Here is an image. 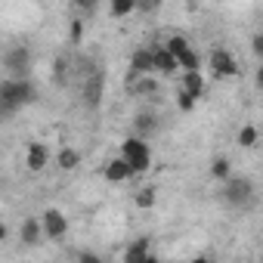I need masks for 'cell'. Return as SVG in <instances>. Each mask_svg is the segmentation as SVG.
<instances>
[{"label": "cell", "mask_w": 263, "mask_h": 263, "mask_svg": "<svg viewBox=\"0 0 263 263\" xmlns=\"http://www.w3.org/2000/svg\"><path fill=\"white\" fill-rule=\"evenodd\" d=\"M37 99V87L28 81V78H7V81H0V118H7V115H16L19 108L31 105Z\"/></svg>", "instance_id": "obj_1"}, {"label": "cell", "mask_w": 263, "mask_h": 263, "mask_svg": "<svg viewBox=\"0 0 263 263\" xmlns=\"http://www.w3.org/2000/svg\"><path fill=\"white\" fill-rule=\"evenodd\" d=\"M121 161L130 167V174H146L149 167H152V149H149V143L146 140H140V137H130V140H124L121 143Z\"/></svg>", "instance_id": "obj_2"}, {"label": "cell", "mask_w": 263, "mask_h": 263, "mask_svg": "<svg viewBox=\"0 0 263 263\" xmlns=\"http://www.w3.org/2000/svg\"><path fill=\"white\" fill-rule=\"evenodd\" d=\"M164 50L174 56L177 68H183V71H198V56H195L192 44H189L183 34H171V37L164 41Z\"/></svg>", "instance_id": "obj_3"}, {"label": "cell", "mask_w": 263, "mask_h": 263, "mask_svg": "<svg viewBox=\"0 0 263 263\" xmlns=\"http://www.w3.org/2000/svg\"><path fill=\"white\" fill-rule=\"evenodd\" d=\"M223 198H226V204H232V208H245V204L254 201V183H251L248 177H229V180L223 183Z\"/></svg>", "instance_id": "obj_4"}, {"label": "cell", "mask_w": 263, "mask_h": 263, "mask_svg": "<svg viewBox=\"0 0 263 263\" xmlns=\"http://www.w3.org/2000/svg\"><path fill=\"white\" fill-rule=\"evenodd\" d=\"M37 220H41L44 235H47V238H53V241H59V238H65V235H68V217H65L59 208H47Z\"/></svg>", "instance_id": "obj_5"}, {"label": "cell", "mask_w": 263, "mask_h": 263, "mask_svg": "<svg viewBox=\"0 0 263 263\" xmlns=\"http://www.w3.org/2000/svg\"><path fill=\"white\" fill-rule=\"evenodd\" d=\"M211 71H214V78L229 81V78H235V74H238V62L232 59V53H229V50L217 47V50H211Z\"/></svg>", "instance_id": "obj_6"}, {"label": "cell", "mask_w": 263, "mask_h": 263, "mask_svg": "<svg viewBox=\"0 0 263 263\" xmlns=\"http://www.w3.org/2000/svg\"><path fill=\"white\" fill-rule=\"evenodd\" d=\"M4 65H7V71H10V78H28V71H31V53L25 50V47H13L7 56H4Z\"/></svg>", "instance_id": "obj_7"}, {"label": "cell", "mask_w": 263, "mask_h": 263, "mask_svg": "<svg viewBox=\"0 0 263 263\" xmlns=\"http://www.w3.org/2000/svg\"><path fill=\"white\" fill-rule=\"evenodd\" d=\"M47 164H50V149H47L44 143H31V146H28V155H25V167H28L31 174H41Z\"/></svg>", "instance_id": "obj_8"}, {"label": "cell", "mask_w": 263, "mask_h": 263, "mask_svg": "<svg viewBox=\"0 0 263 263\" xmlns=\"http://www.w3.org/2000/svg\"><path fill=\"white\" fill-rule=\"evenodd\" d=\"M174 71H180L177 62H174V56L164 47H155L152 50V74H174Z\"/></svg>", "instance_id": "obj_9"}, {"label": "cell", "mask_w": 263, "mask_h": 263, "mask_svg": "<svg viewBox=\"0 0 263 263\" xmlns=\"http://www.w3.org/2000/svg\"><path fill=\"white\" fill-rule=\"evenodd\" d=\"M19 238H22V245H28V248L41 245V238H44L41 220H37V217H28V220H22V226H19Z\"/></svg>", "instance_id": "obj_10"}, {"label": "cell", "mask_w": 263, "mask_h": 263, "mask_svg": "<svg viewBox=\"0 0 263 263\" xmlns=\"http://www.w3.org/2000/svg\"><path fill=\"white\" fill-rule=\"evenodd\" d=\"M143 74H152V50H137L130 56V81Z\"/></svg>", "instance_id": "obj_11"}, {"label": "cell", "mask_w": 263, "mask_h": 263, "mask_svg": "<svg viewBox=\"0 0 263 263\" xmlns=\"http://www.w3.org/2000/svg\"><path fill=\"white\" fill-rule=\"evenodd\" d=\"M124 263H155V257L149 254V241L146 238L134 241L127 248V254H124Z\"/></svg>", "instance_id": "obj_12"}, {"label": "cell", "mask_w": 263, "mask_h": 263, "mask_svg": "<svg viewBox=\"0 0 263 263\" xmlns=\"http://www.w3.org/2000/svg\"><path fill=\"white\" fill-rule=\"evenodd\" d=\"M102 177L108 180V183H127L130 177H134V174H130V167L121 161V158H111L108 164H105V171H102Z\"/></svg>", "instance_id": "obj_13"}, {"label": "cell", "mask_w": 263, "mask_h": 263, "mask_svg": "<svg viewBox=\"0 0 263 263\" xmlns=\"http://www.w3.org/2000/svg\"><path fill=\"white\" fill-rule=\"evenodd\" d=\"M127 87H130V93H134V96H140V99H143V96H155V93H158V81H155L152 74L134 78V81L127 84Z\"/></svg>", "instance_id": "obj_14"}, {"label": "cell", "mask_w": 263, "mask_h": 263, "mask_svg": "<svg viewBox=\"0 0 263 263\" xmlns=\"http://www.w3.org/2000/svg\"><path fill=\"white\" fill-rule=\"evenodd\" d=\"M183 93H186L189 99H201V93H204V78H201V71H186V74H183Z\"/></svg>", "instance_id": "obj_15"}, {"label": "cell", "mask_w": 263, "mask_h": 263, "mask_svg": "<svg viewBox=\"0 0 263 263\" xmlns=\"http://www.w3.org/2000/svg\"><path fill=\"white\" fill-rule=\"evenodd\" d=\"M134 124H137V130H140V140H146L152 130L158 127V118H155L152 111H140V115L134 118Z\"/></svg>", "instance_id": "obj_16"}, {"label": "cell", "mask_w": 263, "mask_h": 263, "mask_svg": "<svg viewBox=\"0 0 263 263\" xmlns=\"http://www.w3.org/2000/svg\"><path fill=\"white\" fill-rule=\"evenodd\" d=\"M56 164H59L62 171H74V167L81 164V155H78V149H71V146L59 149V155H56Z\"/></svg>", "instance_id": "obj_17"}, {"label": "cell", "mask_w": 263, "mask_h": 263, "mask_svg": "<svg viewBox=\"0 0 263 263\" xmlns=\"http://www.w3.org/2000/svg\"><path fill=\"white\" fill-rule=\"evenodd\" d=\"M257 140H260V130H257L254 124H245V127L238 130V149H254Z\"/></svg>", "instance_id": "obj_18"}, {"label": "cell", "mask_w": 263, "mask_h": 263, "mask_svg": "<svg viewBox=\"0 0 263 263\" xmlns=\"http://www.w3.org/2000/svg\"><path fill=\"white\" fill-rule=\"evenodd\" d=\"M211 177L220 180V183H226V180L232 177V164H229V158H214V161H211Z\"/></svg>", "instance_id": "obj_19"}, {"label": "cell", "mask_w": 263, "mask_h": 263, "mask_svg": "<svg viewBox=\"0 0 263 263\" xmlns=\"http://www.w3.org/2000/svg\"><path fill=\"white\" fill-rule=\"evenodd\" d=\"M87 102L90 105H96L99 102V96H102V74H90V81H87Z\"/></svg>", "instance_id": "obj_20"}, {"label": "cell", "mask_w": 263, "mask_h": 263, "mask_svg": "<svg viewBox=\"0 0 263 263\" xmlns=\"http://www.w3.org/2000/svg\"><path fill=\"white\" fill-rule=\"evenodd\" d=\"M134 204H137L140 211H149V208H155V186H146V189H140V192L134 195Z\"/></svg>", "instance_id": "obj_21"}, {"label": "cell", "mask_w": 263, "mask_h": 263, "mask_svg": "<svg viewBox=\"0 0 263 263\" xmlns=\"http://www.w3.org/2000/svg\"><path fill=\"white\" fill-rule=\"evenodd\" d=\"M108 13H111L115 19H124V16H130V13H137V4H134V0H115V4L108 7Z\"/></svg>", "instance_id": "obj_22"}, {"label": "cell", "mask_w": 263, "mask_h": 263, "mask_svg": "<svg viewBox=\"0 0 263 263\" xmlns=\"http://www.w3.org/2000/svg\"><path fill=\"white\" fill-rule=\"evenodd\" d=\"M177 108H180V111H192V108H195V99H189V96L180 90V93H177Z\"/></svg>", "instance_id": "obj_23"}, {"label": "cell", "mask_w": 263, "mask_h": 263, "mask_svg": "<svg viewBox=\"0 0 263 263\" xmlns=\"http://www.w3.org/2000/svg\"><path fill=\"white\" fill-rule=\"evenodd\" d=\"M81 37H84V22L74 19V22H71V44H81Z\"/></svg>", "instance_id": "obj_24"}, {"label": "cell", "mask_w": 263, "mask_h": 263, "mask_svg": "<svg viewBox=\"0 0 263 263\" xmlns=\"http://www.w3.org/2000/svg\"><path fill=\"white\" fill-rule=\"evenodd\" d=\"M78 263H102V260H99L96 254H90V251H81V254H78Z\"/></svg>", "instance_id": "obj_25"}, {"label": "cell", "mask_w": 263, "mask_h": 263, "mask_svg": "<svg viewBox=\"0 0 263 263\" xmlns=\"http://www.w3.org/2000/svg\"><path fill=\"white\" fill-rule=\"evenodd\" d=\"M251 47H254V50H251V53H254V56H263V34H257V37H254V44H251Z\"/></svg>", "instance_id": "obj_26"}, {"label": "cell", "mask_w": 263, "mask_h": 263, "mask_svg": "<svg viewBox=\"0 0 263 263\" xmlns=\"http://www.w3.org/2000/svg\"><path fill=\"white\" fill-rule=\"evenodd\" d=\"M10 238V229H7V223H0V241H7Z\"/></svg>", "instance_id": "obj_27"}, {"label": "cell", "mask_w": 263, "mask_h": 263, "mask_svg": "<svg viewBox=\"0 0 263 263\" xmlns=\"http://www.w3.org/2000/svg\"><path fill=\"white\" fill-rule=\"evenodd\" d=\"M189 263H211V257H204V254H201V257H192Z\"/></svg>", "instance_id": "obj_28"}]
</instances>
